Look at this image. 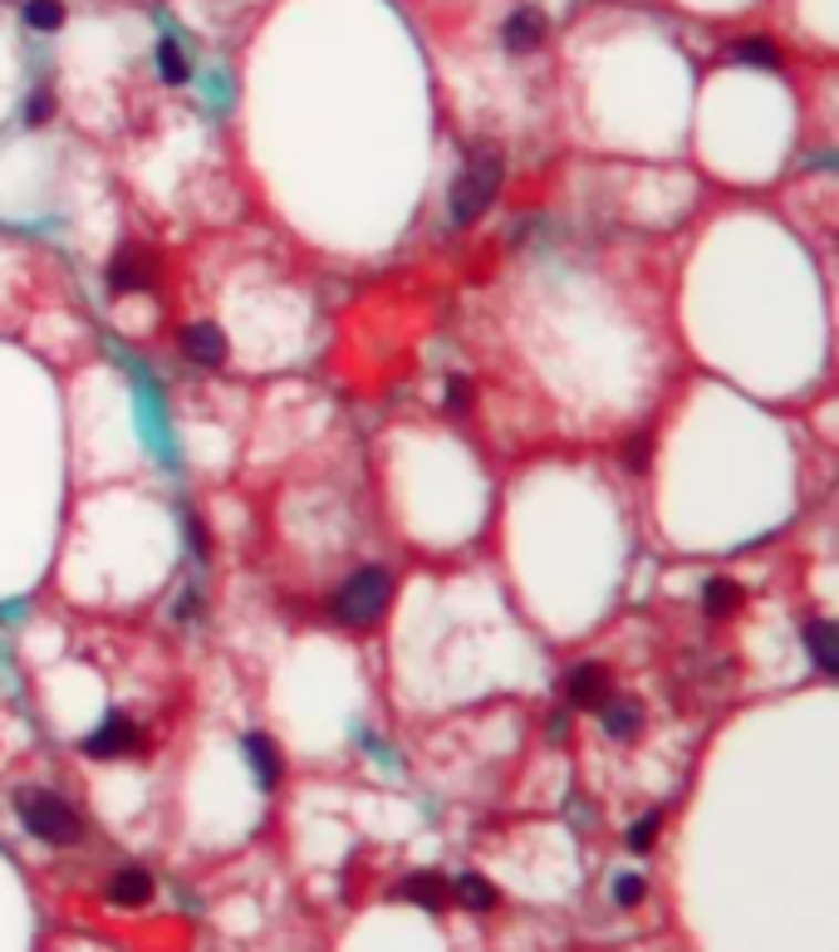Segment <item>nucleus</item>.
Returning <instances> with one entry per match:
<instances>
[{
    "instance_id": "obj_21",
    "label": "nucleus",
    "mask_w": 839,
    "mask_h": 952,
    "mask_svg": "<svg viewBox=\"0 0 839 952\" xmlns=\"http://www.w3.org/2000/svg\"><path fill=\"white\" fill-rule=\"evenodd\" d=\"M442 403H447V413H467V407H472V379H447Z\"/></svg>"
},
{
    "instance_id": "obj_19",
    "label": "nucleus",
    "mask_w": 839,
    "mask_h": 952,
    "mask_svg": "<svg viewBox=\"0 0 839 952\" xmlns=\"http://www.w3.org/2000/svg\"><path fill=\"white\" fill-rule=\"evenodd\" d=\"M657 825H663V815H643V820H633V830H629V849H633V855H643V849H653V840H657Z\"/></svg>"
},
{
    "instance_id": "obj_3",
    "label": "nucleus",
    "mask_w": 839,
    "mask_h": 952,
    "mask_svg": "<svg viewBox=\"0 0 839 952\" xmlns=\"http://www.w3.org/2000/svg\"><path fill=\"white\" fill-rule=\"evenodd\" d=\"M20 815H25V830L35 835V840H44V845H74L79 840V815L64 806V800H54V796H25L20 800Z\"/></svg>"
},
{
    "instance_id": "obj_10",
    "label": "nucleus",
    "mask_w": 839,
    "mask_h": 952,
    "mask_svg": "<svg viewBox=\"0 0 839 952\" xmlns=\"http://www.w3.org/2000/svg\"><path fill=\"white\" fill-rule=\"evenodd\" d=\"M246 762L256 766L260 790H276V786H280V752H276V742H270L266 732H251V736H246Z\"/></svg>"
},
{
    "instance_id": "obj_7",
    "label": "nucleus",
    "mask_w": 839,
    "mask_h": 952,
    "mask_svg": "<svg viewBox=\"0 0 839 952\" xmlns=\"http://www.w3.org/2000/svg\"><path fill=\"white\" fill-rule=\"evenodd\" d=\"M183 349H187L191 364L217 369L221 359H226V334L217 330V324H191V330L183 334Z\"/></svg>"
},
{
    "instance_id": "obj_9",
    "label": "nucleus",
    "mask_w": 839,
    "mask_h": 952,
    "mask_svg": "<svg viewBox=\"0 0 839 952\" xmlns=\"http://www.w3.org/2000/svg\"><path fill=\"white\" fill-rule=\"evenodd\" d=\"M108 899L118 903V909H143V903L153 899V875H147V869H138V865L118 869V875H113V883H108Z\"/></svg>"
},
{
    "instance_id": "obj_18",
    "label": "nucleus",
    "mask_w": 839,
    "mask_h": 952,
    "mask_svg": "<svg viewBox=\"0 0 839 952\" xmlns=\"http://www.w3.org/2000/svg\"><path fill=\"white\" fill-rule=\"evenodd\" d=\"M25 25L50 35V30L64 25V6H60V0H30V6H25Z\"/></svg>"
},
{
    "instance_id": "obj_1",
    "label": "nucleus",
    "mask_w": 839,
    "mask_h": 952,
    "mask_svg": "<svg viewBox=\"0 0 839 952\" xmlns=\"http://www.w3.org/2000/svg\"><path fill=\"white\" fill-rule=\"evenodd\" d=\"M496 192H501V157H496V147H481V153L467 157L462 177L452 183V197H447L452 221L472 226L476 217H486V207L496 201Z\"/></svg>"
},
{
    "instance_id": "obj_24",
    "label": "nucleus",
    "mask_w": 839,
    "mask_h": 952,
    "mask_svg": "<svg viewBox=\"0 0 839 952\" xmlns=\"http://www.w3.org/2000/svg\"><path fill=\"white\" fill-rule=\"evenodd\" d=\"M564 736H570V717H555L550 722V742H564Z\"/></svg>"
},
{
    "instance_id": "obj_8",
    "label": "nucleus",
    "mask_w": 839,
    "mask_h": 952,
    "mask_svg": "<svg viewBox=\"0 0 839 952\" xmlns=\"http://www.w3.org/2000/svg\"><path fill=\"white\" fill-rule=\"evenodd\" d=\"M501 40H506V50L511 54L540 50V40H546V15H540V10H516V15L506 20Z\"/></svg>"
},
{
    "instance_id": "obj_16",
    "label": "nucleus",
    "mask_w": 839,
    "mask_h": 952,
    "mask_svg": "<svg viewBox=\"0 0 839 952\" xmlns=\"http://www.w3.org/2000/svg\"><path fill=\"white\" fill-rule=\"evenodd\" d=\"M732 54H736L742 64H762V70H780V50H776V44H770L766 35H742V40H736V50H732Z\"/></svg>"
},
{
    "instance_id": "obj_5",
    "label": "nucleus",
    "mask_w": 839,
    "mask_h": 952,
    "mask_svg": "<svg viewBox=\"0 0 839 952\" xmlns=\"http://www.w3.org/2000/svg\"><path fill=\"white\" fill-rule=\"evenodd\" d=\"M133 746H138V727H133L128 717H118V712H113V717H108L99 732H89V736H84V752H89V756H99V762L133 752Z\"/></svg>"
},
{
    "instance_id": "obj_17",
    "label": "nucleus",
    "mask_w": 839,
    "mask_h": 952,
    "mask_svg": "<svg viewBox=\"0 0 839 952\" xmlns=\"http://www.w3.org/2000/svg\"><path fill=\"white\" fill-rule=\"evenodd\" d=\"M457 903H462V909H472V913H486L496 903V889L481 875H462L457 879Z\"/></svg>"
},
{
    "instance_id": "obj_13",
    "label": "nucleus",
    "mask_w": 839,
    "mask_h": 952,
    "mask_svg": "<svg viewBox=\"0 0 839 952\" xmlns=\"http://www.w3.org/2000/svg\"><path fill=\"white\" fill-rule=\"evenodd\" d=\"M736 604H742V589H736V580H722V575H712V580L702 584V609H707L712 619L732 614Z\"/></svg>"
},
{
    "instance_id": "obj_2",
    "label": "nucleus",
    "mask_w": 839,
    "mask_h": 952,
    "mask_svg": "<svg viewBox=\"0 0 839 952\" xmlns=\"http://www.w3.org/2000/svg\"><path fill=\"white\" fill-rule=\"evenodd\" d=\"M389 599H393L389 570H359V575H349L344 589L334 594V614L344 623H373L383 609H389Z\"/></svg>"
},
{
    "instance_id": "obj_4",
    "label": "nucleus",
    "mask_w": 839,
    "mask_h": 952,
    "mask_svg": "<svg viewBox=\"0 0 839 952\" xmlns=\"http://www.w3.org/2000/svg\"><path fill=\"white\" fill-rule=\"evenodd\" d=\"M157 280V260L143 251V246H128L118 251V260L108 266V290L113 294H133V290H153Z\"/></svg>"
},
{
    "instance_id": "obj_15",
    "label": "nucleus",
    "mask_w": 839,
    "mask_h": 952,
    "mask_svg": "<svg viewBox=\"0 0 839 952\" xmlns=\"http://www.w3.org/2000/svg\"><path fill=\"white\" fill-rule=\"evenodd\" d=\"M157 74H163V84H187V74H191L183 44H177L173 35L157 40Z\"/></svg>"
},
{
    "instance_id": "obj_23",
    "label": "nucleus",
    "mask_w": 839,
    "mask_h": 952,
    "mask_svg": "<svg viewBox=\"0 0 839 952\" xmlns=\"http://www.w3.org/2000/svg\"><path fill=\"white\" fill-rule=\"evenodd\" d=\"M50 113H54V99H50V94H35V99H30V123H44Z\"/></svg>"
},
{
    "instance_id": "obj_11",
    "label": "nucleus",
    "mask_w": 839,
    "mask_h": 952,
    "mask_svg": "<svg viewBox=\"0 0 839 952\" xmlns=\"http://www.w3.org/2000/svg\"><path fill=\"white\" fill-rule=\"evenodd\" d=\"M398 893H403V899H413L417 909H427V913L447 909V879H442V875H407Z\"/></svg>"
},
{
    "instance_id": "obj_12",
    "label": "nucleus",
    "mask_w": 839,
    "mask_h": 952,
    "mask_svg": "<svg viewBox=\"0 0 839 952\" xmlns=\"http://www.w3.org/2000/svg\"><path fill=\"white\" fill-rule=\"evenodd\" d=\"M805 643H810V659L820 673H839V639H835V623L815 619L810 629H805Z\"/></svg>"
},
{
    "instance_id": "obj_22",
    "label": "nucleus",
    "mask_w": 839,
    "mask_h": 952,
    "mask_svg": "<svg viewBox=\"0 0 839 952\" xmlns=\"http://www.w3.org/2000/svg\"><path fill=\"white\" fill-rule=\"evenodd\" d=\"M649 457H653V437H649V433H639V437L629 442V457H623V462H629V472L639 476L643 467H649Z\"/></svg>"
},
{
    "instance_id": "obj_6",
    "label": "nucleus",
    "mask_w": 839,
    "mask_h": 952,
    "mask_svg": "<svg viewBox=\"0 0 839 952\" xmlns=\"http://www.w3.org/2000/svg\"><path fill=\"white\" fill-rule=\"evenodd\" d=\"M564 687H570V702H574V707H594V712H599V707L609 702V673H604L599 663H580V668L570 673V683H564Z\"/></svg>"
},
{
    "instance_id": "obj_14",
    "label": "nucleus",
    "mask_w": 839,
    "mask_h": 952,
    "mask_svg": "<svg viewBox=\"0 0 839 952\" xmlns=\"http://www.w3.org/2000/svg\"><path fill=\"white\" fill-rule=\"evenodd\" d=\"M599 712H604V732L619 736V742H629L643 727V707H633V702H604Z\"/></svg>"
},
{
    "instance_id": "obj_20",
    "label": "nucleus",
    "mask_w": 839,
    "mask_h": 952,
    "mask_svg": "<svg viewBox=\"0 0 839 952\" xmlns=\"http://www.w3.org/2000/svg\"><path fill=\"white\" fill-rule=\"evenodd\" d=\"M643 893H649V883H643L639 875H623V879L614 883V899L623 903V909H639V903H643Z\"/></svg>"
}]
</instances>
